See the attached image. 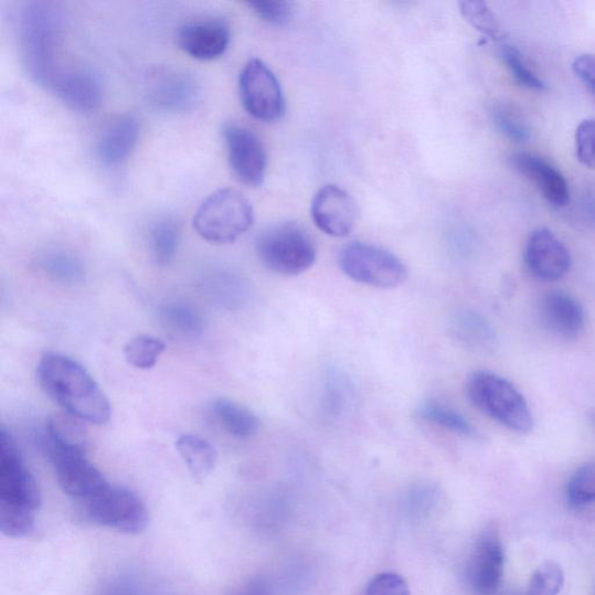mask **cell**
Returning <instances> with one entry per match:
<instances>
[{
    "instance_id": "6da1fadb",
    "label": "cell",
    "mask_w": 595,
    "mask_h": 595,
    "mask_svg": "<svg viewBox=\"0 0 595 595\" xmlns=\"http://www.w3.org/2000/svg\"><path fill=\"white\" fill-rule=\"evenodd\" d=\"M36 378L63 412L85 424L103 426L109 422L111 405L89 371L77 361L46 352L38 363Z\"/></svg>"
},
{
    "instance_id": "7a4b0ae2",
    "label": "cell",
    "mask_w": 595,
    "mask_h": 595,
    "mask_svg": "<svg viewBox=\"0 0 595 595\" xmlns=\"http://www.w3.org/2000/svg\"><path fill=\"white\" fill-rule=\"evenodd\" d=\"M41 506L38 482L12 435L0 431V531L9 538L30 536Z\"/></svg>"
},
{
    "instance_id": "3957f363",
    "label": "cell",
    "mask_w": 595,
    "mask_h": 595,
    "mask_svg": "<svg viewBox=\"0 0 595 595\" xmlns=\"http://www.w3.org/2000/svg\"><path fill=\"white\" fill-rule=\"evenodd\" d=\"M62 28V14L52 3L29 2L20 11L19 43L24 67L36 84L50 89L63 70L60 65Z\"/></svg>"
},
{
    "instance_id": "277c9868",
    "label": "cell",
    "mask_w": 595,
    "mask_h": 595,
    "mask_svg": "<svg viewBox=\"0 0 595 595\" xmlns=\"http://www.w3.org/2000/svg\"><path fill=\"white\" fill-rule=\"evenodd\" d=\"M469 402L507 429L527 434L534 417L522 393L509 381L490 371H476L466 383Z\"/></svg>"
},
{
    "instance_id": "5b68a950",
    "label": "cell",
    "mask_w": 595,
    "mask_h": 595,
    "mask_svg": "<svg viewBox=\"0 0 595 595\" xmlns=\"http://www.w3.org/2000/svg\"><path fill=\"white\" fill-rule=\"evenodd\" d=\"M254 224V209L248 198L235 189H220L198 208L193 229L213 245H230Z\"/></svg>"
},
{
    "instance_id": "8992f818",
    "label": "cell",
    "mask_w": 595,
    "mask_h": 595,
    "mask_svg": "<svg viewBox=\"0 0 595 595\" xmlns=\"http://www.w3.org/2000/svg\"><path fill=\"white\" fill-rule=\"evenodd\" d=\"M256 253L264 267L289 277L310 270L317 259L312 236L296 223L277 224L262 232Z\"/></svg>"
},
{
    "instance_id": "52a82bcc",
    "label": "cell",
    "mask_w": 595,
    "mask_h": 595,
    "mask_svg": "<svg viewBox=\"0 0 595 595\" xmlns=\"http://www.w3.org/2000/svg\"><path fill=\"white\" fill-rule=\"evenodd\" d=\"M339 266L351 280L376 289H394L407 278L406 266L399 256L364 242L343 246Z\"/></svg>"
},
{
    "instance_id": "ba28073f",
    "label": "cell",
    "mask_w": 595,
    "mask_h": 595,
    "mask_svg": "<svg viewBox=\"0 0 595 595\" xmlns=\"http://www.w3.org/2000/svg\"><path fill=\"white\" fill-rule=\"evenodd\" d=\"M81 506L87 520L125 534H140L149 522L145 502L135 492L111 484Z\"/></svg>"
},
{
    "instance_id": "9c48e42d",
    "label": "cell",
    "mask_w": 595,
    "mask_h": 595,
    "mask_svg": "<svg viewBox=\"0 0 595 595\" xmlns=\"http://www.w3.org/2000/svg\"><path fill=\"white\" fill-rule=\"evenodd\" d=\"M238 91L246 111L262 123H275L285 113L280 83L274 72L259 59L245 64L238 78Z\"/></svg>"
},
{
    "instance_id": "30bf717a",
    "label": "cell",
    "mask_w": 595,
    "mask_h": 595,
    "mask_svg": "<svg viewBox=\"0 0 595 595\" xmlns=\"http://www.w3.org/2000/svg\"><path fill=\"white\" fill-rule=\"evenodd\" d=\"M230 167L238 182L257 188L266 179L268 158L266 148L253 130L238 124L224 128Z\"/></svg>"
},
{
    "instance_id": "8fae6325",
    "label": "cell",
    "mask_w": 595,
    "mask_h": 595,
    "mask_svg": "<svg viewBox=\"0 0 595 595\" xmlns=\"http://www.w3.org/2000/svg\"><path fill=\"white\" fill-rule=\"evenodd\" d=\"M62 491L79 503L89 500L109 484L86 458V453L64 449L45 451Z\"/></svg>"
},
{
    "instance_id": "7c38bea8",
    "label": "cell",
    "mask_w": 595,
    "mask_h": 595,
    "mask_svg": "<svg viewBox=\"0 0 595 595\" xmlns=\"http://www.w3.org/2000/svg\"><path fill=\"white\" fill-rule=\"evenodd\" d=\"M504 554L498 529L488 527L479 535L470 556L467 577L471 587L481 595H491L503 576Z\"/></svg>"
},
{
    "instance_id": "4fadbf2b",
    "label": "cell",
    "mask_w": 595,
    "mask_h": 595,
    "mask_svg": "<svg viewBox=\"0 0 595 595\" xmlns=\"http://www.w3.org/2000/svg\"><path fill=\"white\" fill-rule=\"evenodd\" d=\"M311 213L316 226L333 237L349 235L355 229L359 217L354 198L337 185H326L318 191Z\"/></svg>"
},
{
    "instance_id": "5bb4252c",
    "label": "cell",
    "mask_w": 595,
    "mask_h": 595,
    "mask_svg": "<svg viewBox=\"0 0 595 595\" xmlns=\"http://www.w3.org/2000/svg\"><path fill=\"white\" fill-rule=\"evenodd\" d=\"M201 91L195 77L180 70H161L147 82V97L162 111L183 113L200 99Z\"/></svg>"
},
{
    "instance_id": "9a60e30c",
    "label": "cell",
    "mask_w": 595,
    "mask_h": 595,
    "mask_svg": "<svg viewBox=\"0 0 595 595\" xmlns=\"http://www.w3.org/2000/svg\"><path fill=\"white\" fill-rule=\"evenodd\" d=\"M527 268L543 281L563 278L571 267V254L550 230L539 229L529 237L524 252Z\"/></svg>"
},
{
    "instance_id": "2e32d148",
    "label": "cell",
    "mask_w": 595,
    "mask_h": 595,
    "mask_svg": "<svg viewBox=\"0 0 595 595\" xmlns=\"http://www.w3.org/2000/svg\"><path fill=\"white\" fill-rule=\"evenodd\" d=\"M178 42L189 56L211 61L226 53L231 42V30L222 18L194 19L181 26Z\"/></svg>"
},
{
    "instance_id": "e0dca14e",
    "label": "cell",
    "mask_w": 595,
    "mask_h": 595,
    "mask_svg": "<svg viewBox=\"0 0 595 595\" xmlns=\"http://www.w3.org/2000/svg\"><path fill=\"white\" fill-rule=\"evenodd\" d=\"M51 91L78 113L95 111L104 96L102 78L89 67L63 68L54 79Z\"/></svg>"
},
{
    "instance_id": "ac0fdd59",
    "label": "cell",
    "mask_w": 595,
    "mask_h": 595,
    "mask_svg": "<svg viewBox=\"0 0 595 595\" xmlns=\"http://www.w3.org/2000/svg\"><path fill=\"white\" fill-rule=\"evenodd\" d=\"M540 319L550 334L563 340L578 339L586 321L581 302L562 291H551L542 297Z\"/></svg>"
},
{
    "instance_id": "d6986e66",
    "label": "cell",
    "mask_w": 595,
    "mask_h": 595,
    "mask_svg": "<svg viewBox=\"0 0 595 595\" xmlns=\"http://www.w3.org/2000/svg\"><path fill=\"white\" fill-rule=\"evenodd\" d=\"M511 159L513 167L536 184L548 203L560 209L569 205V184L556 167L534 153L518 152Z\"/></svg>"
},
{
    "instance_id": "ffe728a7",
    "label": "cell",
    "mask_w": 595,
    "mask_h": 595,
    "mask_svg": "<svg viewBox=\"0 0 595 595\" xmlns=\"http://www.w3.org/2000/svg\"><path fill=\"white\" fill-rule=\"evenodd\" d=\"M140 137L139 120L129 115L109 121L97 141V156L108 167L123 164L134 152Z\"/></svg>"
},
{
    "instance_id": "44dd1931",
    "label": "cell",
    "mask_w": 595,
    "mask_h": 595,
    "mask_svg": "<svg viewBox=\"0 0 595 595\" xmlns=\"http://www.w3.org/2000/svg\"><path fill=\"white\" fill-rule=\"evenodd\" d=\"M84 424L65 412L52 415L42 432L43 450L56 448L86 453L89 444Z\"/></svg>"
},
{
    "instance_id": "7402d4cb",
    "label": "cell",
    "mask_w": 595,
    "mask_h": 595,
    "mask_svg": "<svg viewBox=\"0 0 595 595\" xmlns=\"http://www.w3.org/2000/svg\"><path fill=\"white\" fill-rule=\"evenodd\" d=\"M211 412L217 425L235 438L249 439L259 432L258 416L234 401L217 399L212 403Z\"/></svg>"
},
{
    "instance_id": "603a6c76",
    "label": "cell",
    "mask_w": 595,
    "mask_h": 595,
    "mask_svg": "<svg viewBox=\"0 0 595 595\" xmlns=\"http://www.w3.org/2000/svg\"><path fill=\"white\" fill-rule=\"evenodd\" d=\"M176 450L195 480H205L216 466L217 453L209 439L185 434L176 440Z\"/></svg>"
},
{
    "instance_id": "cb8c5ba5",
    "label": "cell",
    "mask_w": 595,
    "mask_h": 595,
    "mask_svg": "<svg viewBox=\"0 0 595 595\" xmlns=\"http://www.w3.org/2000/svg\"><path fill=\"white\" fill-rule=\"evenodd\" d=\"M180 227L174 220L164 217L152 226L149 244L152 259L158 266L167 267L178 254L180 246Z\"/></svg>"
},
{
    "instance_id": "d4e9b609",
    "label": "cell",
    "mask_w": 595,
    "mask_h": 595,
    "mask_svg": "<svg viewBox=\"0 0 595 595\" xmlns=\"http://www.w3.org/2000/svg\"><path fill=\"white\" fill-rule=\"evenodd\" d=\"M416 414L423 422L459 436H471L475 433L465 415L437 402L423 404Z\"/></svg>"
},
{
    "instance_id": "484cf974",
    "label": "cell",
    "mask_w": 595,
    "mask_h": 595,
    "mask_svg": "<svg viewBox=\"0 0 595 595\" xmlns=\"http://www.w3.org/2000/svg\"><path fill=\"white\" fill-rule=\"evenodd\" d=\"M160 316L163 323L174 333L188 338H196L203 333L204 320L189 304H168L161 308Z\"/></svg>"
},
{
    "instance_id": "4316f807",
    "label": "cell",
    "mask_w": 595,
    "mask_h": 595,
    "mask_svg": "<svg viewBox=\"0 0 595 595\" xmlns=\"http://www.w3.org/2000/svg\"><path fill=\"white\" fill-rule=\"evenodd\" d=\"M43 273L55 281L62 284H77L84 278L82 262L72 254L54 251L43 255L40 259Z\"/></svg>"
},
{
    "instance_id": "83f0119b",
    "label": "cell",
    "mask_w": 595,
    "mask_h": 595,
    "mask_svg": "<svg viewBox=\"0 0 595 595\" xmlns=\"http://www.w3.org/2000/svg\"><path fill=\"white\" fill-rule=\"evenodd\" d=\"M454 337L470 347L485 348L493 340L489 323L472 312L458 315L451 323Z\"/></svg>"
},
{
    "instance_id": "f1b7e54d",
    "label": "cell",
    "mask_w": 595,
    "mask_h": 595,
    "mask_svg": "<svg viewBox=\"0 0 595 595\" xmlns=\"http://www.w3.org/2000/svg\"><path fill=\"white\" fill-rule=\"evenodd\" d=\"M166 348V343L157 337L139 336L125 346L124 357L129 365L149 370L157 365Z\"/></svg>"
},
{
    "instance_id": "f546056e",
    "label": "cell",
    "mask_w": 595,
    "mask_h": 595,
    "mask_svg": "<svg viewBox=\"0 0 595 595\" xmlns=\"http://www.w3.org/2000/svg\"><path fill=\"white\" fill-rule=\"evenodd\" d=\"M460 13L478 32L492 40H500L502 31L498 18L481 0H466L459 3Z\"/></svg>"
},
{
    "instance_id": "4dcf8cb0",
    "label": "cell",
    "mask_w": 595,
    "mask_h": 595,
    "mask_svg": "<svg viewBox=\"0 0 595 595\" xmlns=\"http://www.w3.org/2000/svg\"><path fill=\"white\" fill-rule=\"evenodd\" d=\"M354 394L349 381L338 371L328 374L323 392V407L329 415L341 416L350 407Z\"/></svg>"
},
{
    "instance_id": "1f68e13d",
    "label": "cell",
    "mask_w": 595,
    "mask_h": 595,
    "mask_svg": "<svg viewBox=\"0 0 595 595\" xmlns=\"http://www.w3.org/2000/svg\"><path fill=\"white\" fill-rule=\"evenodd\" d=\"M566 497L569 503L577 509L595 502V461L587 463L573 474Z\"/></svg>"
},
{
    "instance_id": "d6a6232c",
    "label": "cell",
    "mask_w": 595,
    "mask_h": 595,
    "mask_svg": "<svg viewBox=\"0 0 595 595\" xmlns=\"http://www.w3.org/2000/svg\"><path fill=\"white\" fill-rule=\"evenodd\" d=\"M501 57L509 68L514 79L529 91L543 92L545 83L536 76V74L528 67V64L522 53L513 45H503L501 49Z\"/></svg>"
},
{
    "instance_id": "836d02e7",
    "label": "cell",
    "mask_w": 595,
    "mask_h": 595,
    "mask_svg": "<svg viewBox=\"0 0 595 595\" xmlns=\"http://www.w3.org/2000/svg\"><path fill=\"white\" fill-rule=\"evenodd\" d=\"M564 585V572L555 562H545L534 573L528 595H559Z\"/></svg>"
},
{
    "instance_id": "e575fe53",
    "label": "cell",
    "mask_w": 595,
    "mask_h": 595,
    "mask_svg": "<svg viewBox=\"0 0 595 595\" xmlns=\"http://www.w3.org/2000/svg\"><path fill=\"white\" fill-rule=\"evenodd\" d=\"M493 119L502 134L511 140L523 144L531 138V131H529L525 121L511 106H496L493 108Z\"/></svg>"
},
{
    "instance_id": "d590c367",
    "label": "cell",
    "mask_w": 595,
    "mask_h": 595,
    "mask_svg": "<svg viewBox=\"0 0 595 595\" xmlns=\"http://www.w3.org/2000/svg\"><path fill=\"white\" fill-rule=\"evenodd\" d=\"M248 7L263 21L276 26L288 24L295 12L294 4L284 0H261L248 3Z\"/></svg>"
},
{
    "instance_id": "8d00e7d4",
    "label": "cell",
    "mask_w": 595,
    "mask_h": 595,
    "mask_svg": "<svg viewBox=\"0 0 595 595\" xmlns=\"http://www.w3.org/2000/svg\"><path fill=\"white\" fill-rule=\"evenodd\" d=\"M363 595H411L407 582L399 573L383 572L366 584Z\"/></svg>"
},
{
    "instance_id": "74e56055",
    "label": "cell",
    "mask_w": 595,
    "mask_h": 595,
    "mask_svg": "<svg viewBox=\"0 0 595 595\" xmlns=\"http://www.w3.org/2000/svg\"><path fill=\"white\" fill-rule=\"evenodd\" d=\"M440 497L438 488L433 484L422 482L414 485V487L407 492L406 503L410 507V511L414 514L428 513L437 503Z\"/></svg>"
},
{
    "instance_id": "f35d334b",
    "label": "cell",
    "mask_w": 595,
    "mask_h": 595,
    "mask_svg": "<svg viewBox=\"0 0 595 595\" xmlns=\"http://www.w3.org/2000/svg\"><path fill=\"white\" fill-rule=\"evenodd\" d=\"M578 161L588 169H595V119H586L576 130Z\"/></svg>"
},
{
    "instance_id": "ab89813d",
    "label": "cell",
    "mask_w": 595,
    "mask_h": 595,
    "mask_svg": "<svg viewBox=\"0 0 595 595\" xmlns=\"http://www.w3.org/2000/svg\"><path fill=\"white\" fill-rule=\"evenodd\" d=\"M572 70L595 94V55H581L573 62Z\"/></svg>"
},
{
    "instance_id": "60d3db41",
    "label": "cell",
    "mask_w": 595,
    "mask_h": 595,
    "mask_svg": "<svg viewBox=\"0 0 595 595\" xmlns=\"http://www.w3.org/2000/svg\"><path fill=\"white\" fill-rule=\"evenodd\" d=\"M99 595H138V587L134 578L119 576L108 582Z\"/></svg>"
},
{
    "instance_id": "b9f144b4",
    "label": "cell",
    "mask_w": 595,
    "mask_h": 595,
    "mask_svg": "<svg viewBox=\"0 0 595 595\" xmlns=\"http://www.w3.org/2000/svg\"><path fill=\"white\" fill-rule=\"evenodd\" d=\"M234 595H274V593L266 580L255 578L242 586Z\"/></svg>"
},
{
    "instance_id": "7bdbcfd3",
    "label": "cell",
    "mask_w": 595,
    "mask_h": 595,
    "mask_svg": "<svg viewBox=\"0 0 595 595\" xmlns=\"http://www.w3.org/2000/svg\"><path fill=\"white\" fill-rule=\"evenodd\" d=\"M591 208H589V213H591V216L593 217V223H595V202H592L591 204Z\"/></svg>"
},
{
    "instance_id": "ee69618b",
    "label": "cell",
    "mask_w": 595,
    "mask_h": 595,
    "mask_svg": "<svg viewBox=\"0 0 595 595\" xmlns=\"http://www.w3.org/2000/svg\"><path fill=\"white\" fill-rule=\"evenodd\" d=\"M506 595H528V594H516V593H513V594H506Z\"/></svg>"
}]
</instances>
